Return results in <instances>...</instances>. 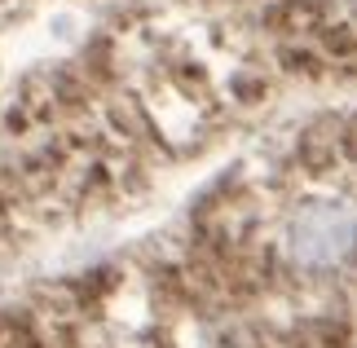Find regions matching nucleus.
I'll list each match as a JSON object with an SVG mask.
<instances>
[{"label": "nucleus", "instance_id": "1", "mask_svg": "<svg viewBox=\"0 0 357 348\" xmlns=\"http://www.w3.org/2000/svg\"><path fill=\"white\" fill-rule=\"evenodd\" d=\"M357 243V212L344 203H309L300 207L291 229H287V247L300 264L309 269H326L340 264Z\"/></svg>", "mask_w": 357, "mask_h": 348}]
</instances>
